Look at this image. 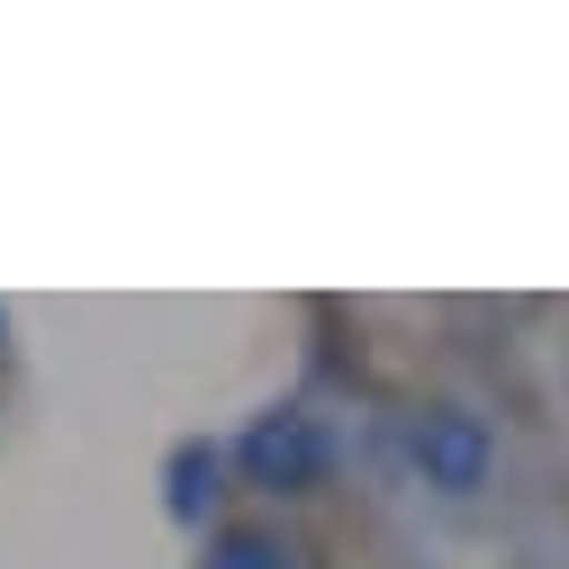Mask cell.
Masks as SVG:
<instances>
[{"label": "cell", "mask_w": 569, "mask_h": 569, "mask_svg": "<svg viewBox=\"0 0 569 569\" xmlns=\"http://www.w3.org/2000/svg\"><path fill=\"white\" fill-rule=\"evenodd\" d=\"M218 569H280V560H271V542H253V533H244V542H227V560H218Z\"/></svg>", "instance_id": "cell-1"}]
</instances>
